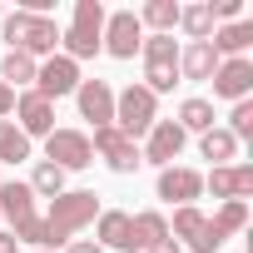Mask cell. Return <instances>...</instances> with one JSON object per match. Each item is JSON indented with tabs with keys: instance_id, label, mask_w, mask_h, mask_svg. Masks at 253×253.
I'll list each match as a JSON object with an SVG mask.
<instances>
[{
	"instance_id": "cell-16",
	"label": "cell",
	"mask_w": 253,
	"mask_h": 253,
	"mask_svg": "<svg viewBox=\"0 0 253 253\" xmlns=\"http://www.w3.org/2000/svg\"><path fill=\"white\" fill-rule=\"evenodd\" d=\"M94 243H99V248H119V253H134L129 213H124V209H104L99 223H94Z\"/></svg>"
},
{
	"instance_id": "cell-34",
	"label": "cell",
	"mask_w": 253,
	"mask_h": 253,
	"mask_svg": "<svg viewBox=\"0 0 253 253\" xmlns=\"http://www.w3.org/2000/svg\"><path fill=\"white\" fill-rule=\"evenodd\" d=\"M144 253H179V243H174V238H164V243H149Z\"/></svg>"
},
{
	"instance_id": "cell-5",
	"label": "cell",
	"mask_w": 253,
	"mask_h": 253,
	"mask_svg": "<svg viewBox=\"0 0 253 253\" xmlns=\"http://www.w3.org/2000/svg\"><path fill=\"white\" fill-rule=\"evenodd\" d=\"M139 45H144V25H139L134 10H114V15H104V40H99L104 55H114V60H134Z\"/></svg>"
},
{
	"instance_id": "cell-33",
	"label": "cell",
	"mask_w": 253,
	"mask_h": 253,
	"mask_svg": "<svg viewBox=\"0 0 253 253\" xmlns=\"http://www.w3.org/2000/svg\"><path fill=\"white\" fill-rule=\"evenodd\" d=\"M10 109H15V89H10V84H0V119H5Z\"/></svg>"
},
{
	"instance_id": "cell-21",
	"label": "cell",
	"mask_w": 253,
	"mask_h": 253,
	"mask_svg": "<svg viewBox=\"0 0 253 253\" xmlns=\"http://www.w3.org/2000/svg\"><path fill=\"white\" fill-rule=\"evenodd\" d=\"M35 70H40V60H30V55L10 50L5 60H0V84H10V89H25V84H35Z\"/></svg>"
},
{
	"instance_id": "cell-7",
	"label": "cell",
	"mask_w": 253,
	"mask_h": 253,
	"mask_svg": "<svg viewBox=\"0 0 253 253\" xmlns=\"http://www.w3.org/2000/svg\"><path fill=\"white\" fill-rule=\"evenodd\" d=\"M89 149L114 169V174H134L144 159H139V144L129 139V134H119L114 124H104V129H94V139H89Z\"/></svg>"
},
{
	"instance_id": "cell-6",
	"label": "cell",
	"mask_w": 253,
	"mask_h": 253,
	"mask_svg": "<svg viewBox=\"0 0 253 253\" xmlns=\"http://www.w3.org/2000/svg\"><path fill=\"white\" fill-rule=\"evenodd\" d=\"M169 238L174 243H189V253H218L223 248V238L213 233V223L194 209V204H184V209H174V223H169Z\"/></svg>"
},
{
	"instance_id": "cell-25",
	"label": "cell",
	"mask_w": 253,
	"mask_h": 253,
	"mask_svg": "<svg viewBox=\"0 0 253 253\" xmlns=\"http://www.w3.org/2000/svg\"><path fill=\"white\" fill-rule=\"evenodd\" d=\"M25 184H30V194H35V199H60V194H65V169H55L50 159H40V164H35V174H30Z\"/></svg>"
},
{
	"instance_id": "cell-29",
	"label": "cell",
	"mask_w": 253,
	"mask_h": 253,
	"mask_svg": "<svg viewBox=\"0 0 253 253\" xmlns=\"http://www.w3.org/2000/svg\"><path fill=\"white\" fill-rule=\"evenodd\" d=\"M179 84V65H144V89L159 99V94H169Z\"/></svg>"
},
{
	"instance_id": "cell-27",
	"label": "cell",
	"mask_w": 253,
	"mask_h": 253,
	"mask_svg": "<svg viewBox=\"0 0 253 253\" xmlns=\"http://www.w3.org/2000/svg\"><path fill=\"white\" fill-rule=\"evenodd\" d=\"M139 55H144V65H179V40L174 35H149L139 45Z\"/></svg>"
},
{
	"instance_id": "cell-32",
	"label": "cell",
	"mask_w": 253,
	"mask_h": 253,
	"mask_svg": "<svg viewBox=\"0 0 253 253\" xmlns=\"http://www.w3.org/2000/svg\"><path fill=\"white\" fill-rule=\"evenodd\" d=\"M65 253H104V248H99V243H94V238H75V243H70V248H65Z\"/></svg>"
},
{
	"instance_id": "cell-3",
	"label": "cell",
	"mask_w": 253,
	"mask_h": 253,
	"mask_svg": "<svg viewBox=\"0 0 253 253\" xmlns=\"http://www.w3.org/2000/svg\"><path fill=\"white\" fill-rule=\"evenodd\" d=\"M99 40H104V5H99V0H75V20H70V30H60L65 55L75 65L80 60H94L99 55Z\"/></svg>"
},
{
	"instance_id": "cell-17",
	"label": "cell",
	"mask_w": 253,
	"mask_h": 253,
	"mask_svg": "<svg viewBox=\"0 0 253 253\" xmlns=\"http://www.w3.org/2000/svg\"><path fill=\"white\" fill-rule=\"evenodd\" d=\"M0 218H10V228L25 223V218H35V194H30L25 179H5V184H0Z\"/></svg>"
},
{
	"instance_id": "cell-35",
	"label": "cell",
	"mask_w": 253,
	"mask_h": 253,
	"mask_svg": "<svg viewBox=\"0 0 253 253\" xmlns=\"http://www.w3.org/2000/svg\"><path fill=\"white\" fill-rule=\"evenodd\" d=\"M0 253H15V233H0Z\"/></svg>"
},
{
	"instance_id": "cell-31",
	"label": "cell",
	"mask_w": 253,
	"mask_h": 253,
	"mask_svg": "<svg viewBox=\"0 0 253 253\" xmlns=\"http://www.w3.org/2000/svg\"><path fill=\"white\" fill-rule=\"evenodd\" d=\"M10 233H15V243H35V248H50V233H45V218H40V213H35V218H25V223H15Z\"/></svg>"
},
{
	"instance_id": "cell-28",
	"label": "cell",
	"mask_w": 253,
	"mask_h": 253,
	"mask_svg": "<svg viewBox=\"0 0 253 253\" xmlns=\"http://www.w3.org/2000/svg\"><path fill=\"white\" fill-rule=\"evenodd\" d=\"M209 223H213V233H218V238H228V233H238V228H248V204H238V199H228V204H223V209H218V213H213Z\"/></svg>"
},
{
	"instance_id": "cell-9",
	"label": "cell",
	"mask_w": 253,
	"mask_h": 253,
	"mask_svg": "<svg viewBox=\"0 0 253 253\" xmlns=\"http://www.w3.org/2000/svg\"><path fill=\"white\" fill-rule=\"evenodd\" d=\"M45 159L55 164V169H89L94 164V149H89V134H80V129H55L50 139H45Z\"/></svg>"
},
{
	"instance_id": "cell-10",
	"label": "cell",
	"mask_w": 253,
	"mask_h": 253,
	"mask_svg": "<svg viewBox=\"0 0 253 253\" xmlns=\"http://www.w3.org/2000/svg\"><path fill=\"white\" fill-rule=\"evenodd\" d=\"M184 144H189V134L179 129L174 119H154V129L144 134V149H139V159H144V164H159V169H169V164L184 154Z\"/></svg>"
},
{
	"instance_id": "cell-4",
	"label": "cell",
	"mask_w": 253,
	"mask_h": 253,
	"mask_svg": "<svg viewBox=\"0 0 253 253\" xmlns=\"http://www.w3.org/2000/svg\"><path fill=\"white\" fill-rule=\"evenodd\" d=\"M154 119H159V99H154L144 84H124V89L114 94V129L129 134L134 144H139V134L154 129Z\"/></svg>"
},
{
	"instance_id": "cell-11",
	"label": "cell",
	"mask_w": 253,
	"mask_h": 253,
	"mask_svg": "<svg viewBox=\"0 0 253 253\" xmlns=\"http://www.w3.org/2000/svg\"><path fill=\"white\" fill-rule=\"evenodd\" d=\"M15 129L25 134V139H50L55 134V104L45 99V94H35V89H25V94H15Z\"/></svg>"
},
{
	"instance_id": "cell-24",
	"label": "cell",
	"mask_w": 253,
	"mask_h": 253,
	"mask_svg": "<svg viewBox=\"0 0 253 253\" xmlns=\"http://www.w3.org/2000/svg\"><path fill=\"white\" fill-rule=\"evenodd\" d=\"M179 30L189 40H209L213 35V10H209V0H199V5H179Z\"/></svg>"
},
{
	"instance_id": "cell-30",
	"label": "cell",
	"mask_w": 253,
	"mask_h": 253,
	"mask_svg": "<svg viewBox=\"0 0 253 253\" xmlns=\"http://www.w3.org/2000/svg\"><path fill=\"white\" fill-rule=\"evenodd\" d=\"M228 134L233 139H253V99H238L228 109Z\"/></svg>"
},
{
	"instance_id": "cell-22",
	"label": "cell",
	"mask_w": 253,
	"mask_h": 253,
	"mask_svg": "<svg viewBox=\"0 0 253 253\" xmlns=\"http://www.w3.org/2000/svg\"><path fill=\"white\" fill-rule=\"evenodd\" d=\"M174 124H179L184 134H209V129H213V104H209V99H184Z\"/></svg>"
},
{
	"instance_id": "cell-14",
	"label": "cell",
	"mask_w": 253,
	"mask_h": 253,
	"mask_svg": "<svg viewBox=\"0 0 253 253\" xmlns=\"http://www.w3.org/2000/svg\"><path fill=\"white\" fill-rule=\"evenodd\" d=\"M213 94L218 99H248V89H253V60L243 55V60H218V70H213Z\"/></svg>"
},
{
	"instance_id": "cell-15",
	"label": "cell",
	"mask_w": 253,
	"mask_h": 253,
	"mask_svg": "<svg viewBox=\"0 0 253 253\" xmlns=\"http://www.w3.org/2000/svg\"><path fill=\"white\" fill-rule=\"evenodd\" d=\"M204 189H213V199H238V204H248V194H253V164H228V169H213L209 179H204Z\"/></svg>"
},
{
	"instance_id": "cell-23",
	"label": "cell",
	"mask_w": 253,
	"mask_h": 253,
	"mask_svg": "<svg viewBox=\"0 0 253 253\" xmlns=\"http://www.w3.org/2000/svg\"><path fill=\"white\" fill-rule=\"evenodd\" d=\"M139 25H149L154 35H174V25H179V0H149V5L139 10Z\"/></svg>"
},
{
	"instance_id": "cell-12",
	"label": "cell",
	"mask_w": 253,
	"mask_h": 253,
	"mask_svg": "<svg viewBox=\"0 0 253 253\" xmlns=\"http://www.w3.org/2000/svg\"><path fill=\"white\" fill-rule=\"evenodd\" d=\"M154 194L164 199V204H194L199 194H204V174L199 169H184V164H169V169H159V184H154Z\"/></svg>"
},
{
	"instance_id": "cell-1",
	"label": "cell",
	"mask_w": 253,
	"mask_h": 253,
	"mask_svg": "<svg viewBox=\"0 0 253 253\" xmlns=\"http://www.w3.org/2000/svg\"><path fill=\"white\" fill-rule=\"evenodd\" d=\"M94 218H99V194H94V189H65L60 199H50V213H45L50 248L75 243V233H80V228H89Z\"/></svg>"
},
{
	"instance_id": "cell-26",
	"label": "cell",
	"mask_w": 253,
	"mask_h": 253,
	"mask_svg": "<svg viewBox=\"0 0 253 253\" xmlns=\"http://www.w3.org/2000/svg\"><path fill=\"white\" fill-rule=\"evenodd\" d=\"M20 159H30V139L10 119H0V164H20Z\"/></svg>"
},
{
	"instance_id": "cell-37",
	"label": "cell",
	"mask_w": 253,
	"mask_h": 253,
	"mask_svg": "<svg viewBox=\"0 0 253 253\" xmlns=\"http://www.w3.org/2000/svg\"><path fill=\"white\" fill-rule=\"evenodd\" d=\"M0 20H5V10H0Z\"/></svg>"
},
{
	"instance_id": "cell-2",
	"label": "cell",
	"mask_w": 253,
	"mask_h": 253,
	"mask_svg": "<svg viewBox=\"0 0 253 253\" xmlns=\"http://www.w3.org/2000/svg\"><path fill=\"white\" fill-rule=\"evenodd\" d=\"M0 35L10 40V50H20V55H30V60H50L55 55V45H60V25L50 20V15H30V10H15V15H5L0 20Z\"/></svg>"
},
{
	"instance_id": "cell-18",
	"label": "cell",
	"mask_w": 253,
	"mask_h": 253,
	"mask_svg": "<svg viewBox=\"0 0 253 253\" xmlns=\"http://www.w3.org/2000/svg\"><path fill=\"white\" fill-rule=\"evenodd\" d=\"M213 70H218V55L209 40H189L179 50V80H213Z\"/></svg>"
},
{
	"instance_id": "cell-36",
	"label": "cell",
	"mask_w": 253,
	"mask_h": 253,
	"mask_svg": "<svg viewBox=\"0 0 253 253\" xmlns=\"http://www.w3.org/2000/svg\"><path fill=\"white\" fill-rule=\"evenodd\" d=\"M40 253H55V248H40Z\"/></svg>"
},
{
	"instance_id": "cell-8",
	"label": "cell",
	"mask_w": 253,
	"mask_h": 253,
	"mask_svg": "<svg viewBox=\"0 0 253 253\" xmlns=\"http://www.w3.org/2000/svg\"><path fill=\"white\" fill-rule=\"evenodd\" d=\"M35 94H45L50 104L55 99H65V94H75L80 89V65L70 60V55H50L40 70H35V84H30Z\"/></svg>"
},
{
	"instance_id": "cell-13",
	"label": "cell",
	"mask_w": 253,
	"mask_h": 253,
	"mask_svg": "<svg viewBox=\"0 0 253 253\" xmlns=\"http://www.w3.org/2000/svg\"><path fill=\"white\" fill-rule=\"evenodd\" d=\"M75 104H80V119H89L94 129L114 124V89H109L104 80H80V89H75Z\"/></svg>"
},
{
	"instance_id": "cell-19",
	"label": "cell",
	"mask_w": 253,
	"mask_h": 253,
	"mask_svg": "<svg viewBox=\"0 0 253 253\" xmlns=\"http://www.w3.org/2000/svg\"><path fill=\"white\" fill-rule=\"evenodd\" d=\"M129 233H134V253H144L149 243H164V238H169V218H164L159 209L129 213Z\"/></svg>"
},
{
	"instance_id": "cell-20",
	"label": "cell",
	"mask_w": 253,
	"mask_h": 253,
	"mask_svg": "<svg viewBox=\"0 0 253 253\" xmlns=\"http://www.w3.org/2000/svg\"><path fill=\"white\" fill-rule=\"evenodd\" d=\"M199 154L213 159V169H228V159H238V139H233L228 129H218V124H213L209 134H199Z\"/></svg>"
}]
</instances>
